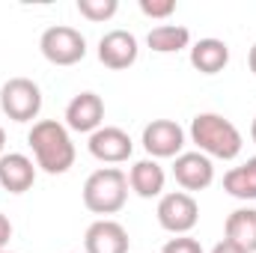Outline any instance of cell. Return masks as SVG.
<instances>
[{
    "instance_id": "1",
    "label": "cell",
    "mask_w": 256,
    "mask_h": 253,
    "mask_svg": "<svg viewBox=\"0 0 256 253\" xmlns=\"http://www.w3.org/2000/svg\"><path fill=\"white\" fill-rule=\"evenodd\" d=\"M27 143L33 149L36 167H42L48 176H63L74 164V143L68 137V128L57 120H39L33 122Z\"/></svg>"
},
{
    "instance_id": "2",
    "label": "cell",
    "mask_w": 256,
    "mask_h": 253,
    "mask_svg": "<svg viewBox=\"0 0 256 253\" xmlns=\"http://www.w3.org/2000/svg\"><path fill=\"white\" fill-rule=\"evenodd\" d=\"M191 140L196 143V152H202L206 158H220V161L238 158L244 146L242 131L220 114H196L191 120Z\"/></svg>"
},
{
    "instance_id": "3",
    "label": "cell",
    "mask_w": 256,
    "mask_h": 253,
    "mask_svg": "<svg viewBox=\"0 0 256 253\" xmlns=\"http://www.w3.org/2000/svg\"><path fill=\"white\" fill-rule=\"evenodd\" d=\"M128 200V176L120 167H102L86 176L84 182V206L92 214H116Z\"/></svg>"
},
{
    "instance_id": "4",
    "label": "cell",
    "mask_w": 256,
    "mask_h": 253,
    "mask_svg": "<svg viewBox=\"0 0 256 253\" xmlns=\"http://www.w3.org/2000/svg\"><path fill=\"white\" fill-rule=\"evenodd\" d=\"M0 110L12 122H30L42 110V90L30 78H9L0 86Z\"/></svg>"
},
{
    "instance_id": "5",
    "label": "cell",
    "mask_w": 256,
    "mask_h": 253,
    "mask_svg": "<svg viewBox=\"0 0 256 253\" xmlns=\"http://www.w3.org/2000/svg\"><path fill=\"white\" fill-rule=\"evenodd\" d=\"M42 57L54 66H74L86 57V39L80 30L66 27V24H54L42 33L39 39Z\"/></svg>"
},
{
    "instance_id": "6",
    "label": "cell",
    "mask_w": 256,
    "mask_h": 253,
    "mask_svg": "<svg viewBox=\"0 0 256 253\" xmlns=\"http://www.w3.org/2000/svg\"><path fill=\"white\" fill-rule=\"evenodd\" d=\"M155 214H158L161 230H167L173 236H188L200 220V206H196V200L191 194L170 190V194H161Z\"/></svg>"
},
{
    "instance_id": "7",
    "label": "cell",
    "mask_w": 256,
    "mask_h": 253,
    "mask_svg": "<svg viewBox=\"0 0 256 253\" xmlns=\"http://www.w3.org/2000/svg\"><path fill=\"white\" fill-rule=\"evenodd\" d=\"M143 149L158 161V158H179L185 146V131L173 120H152L143 128Z\"/></svg>"
},
{
    "instance_id": "8",
    "label": "cell",
    "mask_w": 256,
    "mask_h": 253,
    "mask_svg": "<svg viewBox=\"0 0 256 253\" xmlns=\"http://www.w3.org/2000/svg\"><path fill=\"white\" fill-rule=\"evenodd\" d=\"M86 146H90V155L102 164H122L134 152V143H131L128 131L116 126H102L98 131H92Z\"/></svg>"
},
{
    "instance_id": "9",
    "label": "cell",
    "mask_w": 256,
    "mask_h": 253,
    "mask_svg": "<svg viewBox=\"0 0 256 253\" xmlns=\"http://www.w3.org/2000/svg\"><path fill=\"white\" fill-rule=\"evenodd\" d=\"M86 253H128V230L114 218H98L84 232Z\"/></svg>"
},
{
    "instance_id": "10",
    "label": "cell",
    "mask_w": 256,
    "mask_h": 253,
    "mask_svg": "<svg viewBox=\"0 0 256 253\" xmlns=\"http://www.w3.org/2000/svg\"><path fill=\"white\" fill-rule=\"evenodd\" d=\"M173 176L179 182V188L185 194L191 190H206L214 182V164L212 158H206L202 152H182L173 161Z\"/></svg>"
},
{
    "instance_id": "11",
    "label": "cell",
    "mask_w": 256,
    "mask_h": 253,
    "mask_svg": "<svg viewBox=\"0 0 256 253\" xmlns=\"http://www.w3.org/2000/svg\"><path fill=\"white\" fill-rule=\"evenodd\" d=\"M104 122V102L96 92H78L68 104H66V128L80 131V134H92Z\"/></svg>"
},
{
    "instance_id": "12",
    "label": "cell",
    "mask_w": 256,
    "mask_h": 253,
    "mask_svg": "<svg viewBox=\"0 0 256 253\" xmlns=\"http://www.w3.org/2000/svg\"><path fill=\"white\" fill-rule=\"evenodd\" d=\"M137 54H140L137 36L128 33V30H110L98 39V60L114 72H122L128 66H134Z\"/></svg>"
},
{
    "instance_id": "13",
    "label": "cell",
    "mask_w": 256,
    "mask_h": 253,
    "mask_svg": "<svg viewBox=\"0 0 256 253\" xmlns=\"http://www.w3.org/2000/svg\"><path fill=\"white\" fill-rule=\"evenodd\" d=\"M36 182V164L21 152H6L0 158V188L9 194H24Z\"/></svg>"
},
{
    "instance_id": "14",
    "label": "cell",
    "mask_w": 256,
    "mask_h": 253,
    "mask_svg": "<svg viewBox=\"0 0 256 253\" xmlns=\"http://www.w3.org/2000/svg\"><path fill=\"white\" fill-rule=\"evenodd\" d=\"M164 182H167V173H164V167L155 158H143V161H137L128 170V188L137 196H143V200L161 196L164 194Z\"/></svg>"
},
{
    "instance_id": "15",
    "label": "cell",
    "mask_w": 256,
    "mask_h": 253,
    "mask_svg": "<svg viewBox=\"0 0 256 253\" xmlns=\"http://www.w3.org/2000/svg\"><path fill=\"white\" fill-rule=\"evenodd\" d=\"M230 63V45L220 39H200L191 48V66L202 74H218Z\"/></svg>"
},
{
    "instance_id": "16",
    "label": "cell",
    "mask_w": 256,
    "mask_h": 253,
    "mask_svg": "<svg viewBox=\"0 0 256 253\" xmlns=\"http://www.w3.org/2000/svg\"><path fill=\"white\" fill-rule=\"evenodd\" d=\"M224 232L232 244H238L242 250L256 253V208H236L226 224H224Z\"/></svg>"
},
{
    "instance_id": "17",
    "label": "cell",
    "mask_w": 256,
    "mask_h": 253,
    "mask_svg": "<svg viewBox=\"0 0 256 253\" xmlns=\"http://www.w3.org/2000/svg\"><path fill=\"white\" fill-rule=\"evenodd\" d=\"M146 45L155 54H176V51L191 45V30L182 27V24H158V27L149 30Z\"/></svg>"
},
{
    "instance_id": "18",
    "label": "cell",
    "mask_w": 256,
    "mask_h": 253,
    "mask_svg": "<svg viewBox=\"0 0 256 253\" xmlns=\"http://www.w3.org/2000/svg\"><path fill=\"white\" fill-rule=\"evenodd\" d=\"M224 190L236 200H256V155L244 164L226 170L224 176Z\"/></svg>"
},
{
    "instance_id": "19",
    "label": "cell",
    "mask_w": 256,
    "mask_h": 253,
    "mask_svg": "<svg viewBox=\"0 0 256 253\" xmlns=\"http://www.w3.org/2000/svg\"><path fill=\"white\" fill-rule=\"evenodd\" d=\"M78 12L86 21H110L120 12L116 0H78Z\"/></svg>"
},
{
    "instance_id": "20",
    "label": "cell",
    "mask_w": 256,
    "mask_h": 253,
    "mask_svg": "<svg viewBox=\"0 0 256 253\" xmlns=\"http://www.w3.org/2000/svg\"><path fill=\"white\" fill-rule=\"evenodd\" d=\"M140 12L146 18H170L176 12V0H140Z\"/></svg>"
},
{
    "instance_id": "21",
    "label": "cell",
    "mask_w": 256,
    "mask_h": 253,
    "mask_svg": "<svg viewBox=\"0 0 256 253\" xmlns=\"http://www.w3.org/2000/svg\"><path fill=\"white\" fill-rule=\"evenodd\" d=\"M161 253H202V244L191 236H176L161 248Z\"/></svg>"
},
{
    "instance_id": "22",
    "label": "cell",
    "mask_w": 256,
    "mask_h": 253,
    "mask_svg": "<svg viewBox=\"0 0 256 253\" xmlns=\"http://www.w3.org/2000/svg\"><path fill=\"white\" fill-rule=\"evenodd\" d=\"M9 238H12V224H9V218L0 212V250H6Z\"/></svg>"
},
{
    "instance_id": "23",
    "label": "cell",
    "mask_w": 256,
    "mask_h": 253,
    "mask_svg": "<svg viewBox=\"0 0 256 253\" xmlns=\"http://www.w3.org/2000/svg\"><path fill=\"white\" fill-rule=\"evenodd\" d=\"M212 253H248V250H242L238 244H232L230 238H224V242H218V244L212 248Z\"/></svg>"
},
{
    "instance_id": "24",
    "label": "cell",
    "mask_w": 256,
    "mask_h": 253,
    "mask_svg": "<svg viewBox=\"0 0 256 253\" xmlns=\"http://www.w3.org/2000/svg\"><path fill=\"white\" fill-rule=\"evenodd\" d=\"M248 66H250V72L256 74V42H254V48H250V54H248Z\"/></svg>"
},
{
    "instance_id": "25",
    "label": "cell",
    "mask_w": 256,
    "mask_h": 253,
    "mask_svg": "<svg viewBox=\"0 0 256 253\" xmlns=\"http://www.w3.org/2000/svg\"><path fill=\"white\" fill-rule=\"evenodd\" d=\"M3 149H6V131H3V128H0V158H3V155H6V152H3Z\"/></svg>"
},
{
    "instance_id": "26",
    "label": "cell",
    "mask_w": 256,
    "mask_h": 253,
    "mask_svg": "<svg viewBox=\"0 0 256 253\" xmlns=\"http://www.w3.org/2000/svg\"><path fill=\"white\" fill-rule=\"evenodd\" d=\"M250 137H254V143H256V116H254V126H250Z\"/></svg>"
},
{
    "instance_id": "27",
    "label": "cell",
    "mask_w": 256,
    "mask_h": 253,
    "mask_svg": "<svg viewBox=\"0 0 256 253\" xmlns=\"http://www.w3.org/2000/svg\"><path fill=\"white\" fill-rule=\"evenodd\" d=\"M0 253H15V250H0Z\"/></svg>"
},
{
    "instance_id": "28",
    "label": "cell",
    "mask_w": 256,
    "mask_h": 253,
    "mask_svg": "<svg viewBox=\"0 0 256 253\" xmlns=\"http://www.w3.org/2000/svg\"><path fill=\"white\" fill-rule=\"evenodd\" d=\"M68 253H72V250H68Z\"/></svg>"
}]
</instances>
